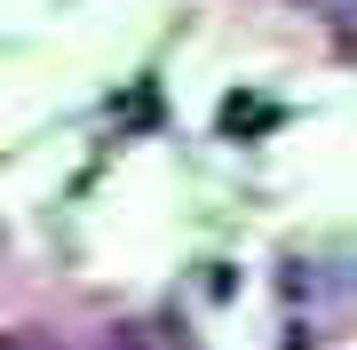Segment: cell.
<instances>
[{"label":"cell","mask_w":357,"mask_h":350,"mask_svg":"<svg viewBox=\"0 0 357 350\" xmlns=\"http://www.w3.org/2000/svg\"><path fill=\"white\" fill-rule=\"evenodd\" d=\"M278 119H286V112L270 104V96H230V104H222V136H238V143H246V136H270Z\"/></svg>","instance_id":"cell-2"},{"label":"cell","mask_w":357,"mask_h":350,"mask_svg":"<svg viewBox=\"0 0 357 350\" xmlns=\"http://www.w3.org/2000/svg\"><path fill=\"white\" fill-rule=\"evenodd\" d=\"M151 119H159V88H151V80H135V88L119 96V112H112V128H151Z\"/></svg>","instance_id":"cell-3"},{"label":"cell","mask_w":357,"mask_h":350,"mask_svg":"<svg viewBox=\"0 0 357 350\" xmlns=\"http://www.w3.org/2000/svg\"><path fill=\"white\" fill-rule=\"evenodd\" d=\"M96 350H191V342H183L175 319H128V326H112Z\"/></svg>","instance_id":"cell-1"},{"label":"cell","mask_w":357,"mask_h":350,"mask_svg":"<svg viewBox=\"0 0 357 350\" xmlns=\"http://www.w3.org/2000/svg\"><path fill=\"white\" fill-rule=\"evenodd\" d=\"M0 350H48L40 335H0Z\"/></svg>","instance_id":"cell-4"}]
</instances>
